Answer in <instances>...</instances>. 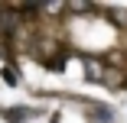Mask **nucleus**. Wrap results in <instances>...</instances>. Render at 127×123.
Wrapping results in <instances>:
<instances>
[{
	"instance_id": "f257e3e1",
	"label": "nucleus",
	"mask_w": 127,
	"mask_h": 123,
	"mask_svg": "<svg viewBox=\"0 0 127 123\" xmlns=\"http://www.w3.org/2000/svg\"><path fill=\"white\" fill-rule=\"evenodd\" d=\"M0 117L7 123H26V120L36 117V110H30V107H7V110H0Z\"/></svg>"
},
{
	"instance_id": "f03ea898",
	"label": "nucleus",
	"mask_w": 127,
	"mask_h": 123,
	"mask_svg": "<svg viewBox=\"0 0 127 123\" xmlns=\"http://www.w3.org/2000/svg\"><path fill=\"white\" fill-rule=\"evenodd\" d=\"M85 65H88V75H91V78H101V75H104V68H101L95 58H85Z\"/></svg>"
},
{
	"instance_id": "7ed1b4c3",
	"label": "nucleus",
	"mask_w": 127,
	"mask_h": 123,
	"mask_svg": "<svg viewBox=\"0 0 127 123\" xmlns=\"http://www.w3.org/2000/svg\"><path fill=\"white\" fill-rule=\"evenodd\" d=\"M42 65H46L49 71H62V68H65V62H62V58H46Z\"/></svg>"
},
{
	"instance_id": "20e7f679",
	"label": "nucleus",
	"mask_w": 127,
	"mask_h": 123,
	"mask_svg": "<svg viewBox=\"0 0 127 123\" xmlns=\"http://www.w3.org/2000/svg\"><path fill=\"white\" fill-rule=\"evenodd\" d=\"M91 120H98V123H108V120H111L108 107H101V110H95V113H91Z\"/></svg>"
},
{
	"instance_id": "39448f33",
	"label": "nucleus",
	"mask_w": 127,
	"mask_h": 123,
	"mask_svg": "<svg viewBox=\"0 0 127 123\" xmlns=\"http://www.w3.org/2000/svg\"><path fill=\"white\" fill-rule=\"evenodd\" d=\"M3 81H10V84H16V75H13V68H3Z\"/></svg>"
},
{
	"instance_id": "423d86ee",
	"label": "nucleus",
	"mask_w": 127,
	"mask_h": 123,
	"mask_svg": "<svg viewBox=\"0 0 127 123\" xmlns=\"http://www.w3.org/2000/svg\"><path fill=\"white\" fill-rule=\"evenodd\" d=\"M52 123H59V117H52Z\"/></svg>"
}]
</instances>
